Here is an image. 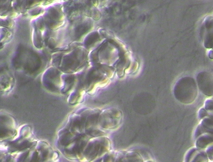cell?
Masks as SVG:
<instances>
[{
	"label": "cell",
	"instance_id": "cell-1",
	"mask_svg": "<svg viewBox=\"0 0 213 162\" xmlns=\"http://www.w3.org/2000/svg\"><path fill=\"white\" fill-rule=\"evenodd\" d=\"M176 97L181 102L188 103L193 102L197 95V90L194 80L185 77L176 83L174 90Z\"/></svg>",
	"mask_w": 213,
	"mask_h": 162
},
{
	"label": "cell",
	"instance_id": "cell-2",
	"mask_svg": "<svg viewBox=\"0 0 213 162\" xmlns=\"http://www.w3.org/2000/svg\"><path fill=\"white\" fill-rule=\"evenodd\" d=\"M197 81L198 87L205 95L210 96L213 93L212 78L208 73L201 72L198 74Z\"/></svg>",
	"mask_w": 213,
	"mask_h": 162
}]
</instances>
